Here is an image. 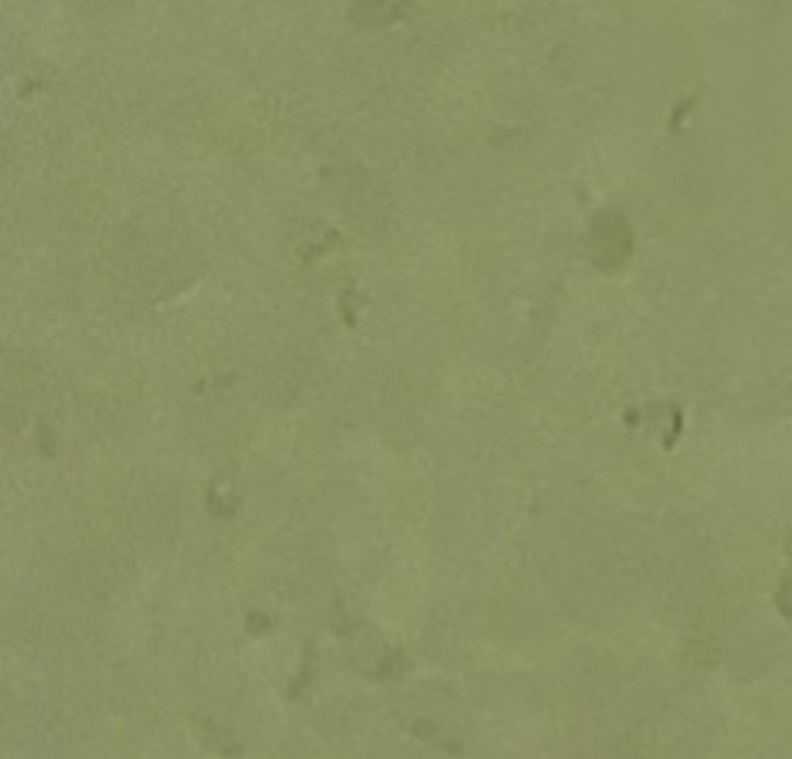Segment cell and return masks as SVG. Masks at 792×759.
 I'll return each instance as SVG.
<instances>
[{"instance_id": "cell-1", "label": "cell", "mask_w": 792, "mask_h": 759, "mask_svg": "<svg viewBox=\"0 0 792 759\" xmlns=\"http://www.w3.org/2000/svg\"><path fill=\"white\" fill-rule=\"evenodd\" d=\"M632 228L627 220L616 211H604L593 220L589 246L593 248L595 263L604 271L618 269L625 265L627 256L632 253Z\"/></svg>"}, {"instance_id": "cell-2", "label": "cell", "mask_w": 792, "mask_h": 759, "mask_svg": "<svg viewBox=\"0 0 792 759\" xmlns=\"http://www.w3.org/2000/svg\"><path fill=\"white\" fill-rule=\"evenodd\" d=\"M404 4L400 2H356L353 7V20L362 29H376L400 18Z\"/></svg>"}]
</instances>
